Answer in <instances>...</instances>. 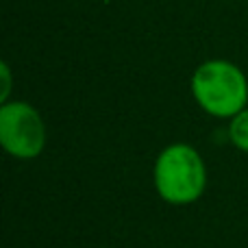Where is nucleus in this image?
Listing matches in <instances>:
<instances>
[{"label":"nucleus","instance_id":"obj_1","mask_svg":"<svg viewBox=\"0 0 248 248\" xmlns=\"http://www.w3.org/2000/svg\"><path fill=\"white\" fill-rule=\"evenodd\" d=\"M153 183L159 198L168 205H194L207 189L205 159L192 144H168L155 159Z\"/></svg>","mask_w":248,"mask_h":248},{"label":"nucleus","instance_id":"obj_2","mask_svg":"<svg viewBox=\"0 0 248 248\" xmlns=\"http://www.w3.org/2000/svg\"><path fill=\"white\" fill-rule=\"evenodd\" d=\"M189 90L196 105L211 118L231 120L248 107V78L227 59L202 61L192 74Z\"/></svg>","mask_w":248,"mask_h":248},{"label":"nucleus","instance_id":"obj_3","mask_svg":"<svg viewBox=\"0 0 248 248\" xmlns=\"http://www.w3.org/2000/svg\"><path fill=\"white\" fill-rule=\"evenodd\" d=\"M0 144L16 159H35L46 148V124L26 100H7L0 107Z\"/></svg>","mask_w":248,"mask_h":248},{"label":"nucleus","instance_id":"obj_4","mask_svg":"<svg viewBox=\"0 0 248 248\" xmlns=\"http://www.w3.org/2000/svg\"><path fill=\"white\" fill-rule=\"evenodd\" d=\"M229 140L240 153L248 155V107L229 120Z\"/></svg>","mask_w":248,"mask_h":248},{"label":"nucleus","instance_id":"obj_5","mask_svg":"<svg viewBox=\"0 0 248 248\" xmlns=\"http://www.w3.org/2000/svg\"><path fill=\"white\" fill-rule=\"evenodd\" d=\"M0 74H2V94H0V100L7 103L9 94H11V70H9L7 63L0 65Z\"/></svg>","mask_w":248,"mask_h":248}]
</instances>
